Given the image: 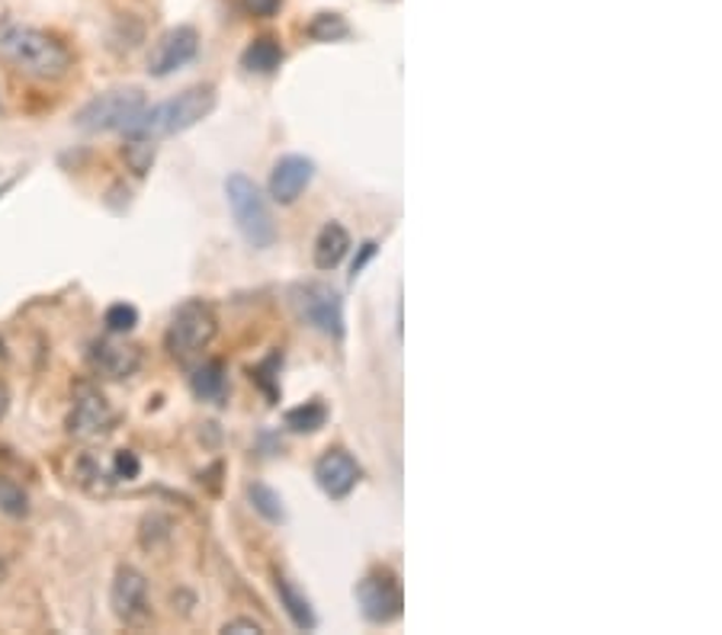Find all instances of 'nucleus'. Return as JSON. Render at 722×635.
Here are the masks:
<instances>
[{"label": "nucleus", "instance_id": "a878e982", "mask_svg": "<svg viewBox=\"0 0 722 635\" xmlns=\"http://www.w3.org/2000/svg\"><path fill=\"white\" fill-rule=\"evenodd\" d=\"M222 633L264 635V626H260V623H254V620H232V623H225V626H222Z\"/></svg>", "mask_w": 722, "mask_h": 635}, {"label": "nucleus", "instance_id": "f03ea898", "mask_svg": "<svg viewBox=\"0 0 722 635\" xmlns=\"http://www.w3.org/2000/svg\"><path fill=\"white\" fill-rule=\"evenodd\" d=\"M216 109V87H190L174 99H164L158 106H144V113L136 119V126L126 132L129 139H144V142H158L167 136H180L193 129L196 122H202L209 113Z\"/></svg>", "mask_w": 722, "mask_h": 635}, {"label": "nucleus", "instance_id": "bb28decb", "mask_svg": "<svg viewBox=\"0 0 722 635\" xmlns=\"http://www.w3.org/2000/svg\"><path fill=\"white\" fill-rule=\"evenodd\" d=\"M373 254H376V245H373V242H366V245H363V254H360V260H353V270H350V277H353V280L363 273V267H366V260H370Z\"/></svg>", "mask_w": 722, "mask_h": 635}, {"label": "nucleus", "instance_id": "39448f33", "mask_svg": "<svg viewBox=\"0 0 722 635\" xmlns=\"http://www.w3.org/2000/svg\"><path fill=\"white\" fill-rule=\"evenodd\" d=\"M144 94L129 87V91H109L94 97L78 116V129L84 132H129L136 126V119L144 113Z\"/></svg>", "mask_w": 722, "mask_h": 635}, {"label": "nucleus", "instance_id": "7ed1b4c3", "mask_svg": "<svg viewBox=\"0 0 722 635\" xmlns=\"http://www.w3.org/2000/svg\"><path fill=\"white\" fill-rule=\"evenodd\" d=\"M225 196H229V209H232V219L238 225V232L244 235V242L257 250L270 247L277 242V222L270 215V205L260 193V187L244 177V174H232L225 180Z\"/></svg>", "mask_w": 722, "mask_h": 635}, {"label": "nucleus", "instance_id": "6e6552de", "mask_svg": "<svg viewBox=\"0 0 722 635\" xmlns=\"http://www.w3.org/2000/svg\"><path fill=\"white\" fill-rule=\"evenodd\" d=\"M109 603H113V613L119 623L139 630L151 620V607H148V581L139 568L132 565H123L113 578L109 587Z\"/></svg>", "mask_w": 722, "mask_h": 635}, {"label": "nucleus", "instance_id": "aec40b11", "mask_svg": "<svg viewBox=\"0 0 722 635\" xmlns=\"http://www.w3.org/2000/svg\"><path fill=\"white\" fill-rule=\"evenodd\" d=\"M305 33L315 39V43H337V39H347L350 36V26L340 13H315L312 23L305 26Z\"/></svg>", "mask_w": 722, "mask_h": 635}, {"label": "nucleus", "instance_id": "ddd939ff", "mask_svg": "<svg viewBox=\"0 0 722 635\" xmlns=\"http://www.w3.org/2000/svg\"><path fill=\"white\" fill-rule=\"evenodd\" d=\"M91 363L100 376L106 379H129L139 366H142V353L129 343L96 341L91 346Z\"/></svg>", "mask_w": 722, "mask_h": 635}, {"label": "nucleus", "instance_id": "1a4fd4ad", "mask_svg": "<svg viewBox=\"0 0 722 635\" xmlns=\"http://www.w3.org/2000/svg\"><path fill=\"white\" fill-rule=\"evenodd\" d=\"M196 51H199V36H196L193 26L167 30L148 55V74L151 78H167V74L180 71L184 64H190Z\"/></svg>", "mask_w": 722, "mask_h": 635}, {"label": "nucleus", "instance_id": "5701e85b", "mask_svg": "<svg viewBox=\"0 0 722 635\" xmlns=\"http://www.w3.org/2000/svg\"><path fill=\"white\" fill-rule=\"evenodd\" d=\"M139 472H142L139 456L129 449H119L113 459V482H132V479H139Z\"/></svg>", "mask_w": 722, "mask_h": 635}, {"label": "nucleus", "instance_id": "20e7f679", "mask_svg": "<svg viewBox=\"0 0 722 635\" xmlns=\"http://www.w3.org/2000/svg\"><path fill=\"white\" fill-rule=\"evenodd\" d=\"M216 334H219V318H216L212 305L202 298H190L174 311L167 334H164V346L177 363H193L202 356V350L209 343L216 341Z\"/></svg>", "mask_w": 722, "mask_h": 635}, {"label": "nucleus", "instance_id": "412c9836", "mask_svg": "<svg viewBox=\"0 0 722 635\" xmlns=\"http://www.w3.org/2000/svg\"><path fill=\"white\" fill-rule=\"evenodd\" d=\"M103 325H106L109 334H129V331L139 325V311H136V305H129V302H116V305L106 308Z\"/></svg>", "mask_w": 722, "mask_h": 635}, {"label": "nucleus", "instance_id": "393cba45", "mask_svg": "<svg viewBox=\"0 0 722 635\" xmlns=\"http://www.w3.org/2000/svg\"><path fill=\"white\" fill-rule=\"evenodd\" d=\"M283 0H244V10L254 16H277Z\"/></svg>", "mask_w": 722, "mask_h": 635}, {"label": "nucleus", "instance_id": "dca6fc26", "mask_svg": "<svg viewBox=\"0 0 722 635\" xmlns=\"http://www.w3.org/2000/svg\"><path fill=\"white\" fill-rule=\"evenodd\" d=\"M277 593H280V603H283V610L289 613V620H292V626H295V630L312 633V630L318 626L312 603H308V600L299 593V587L292 585L289 578H283V575H277Z\"/></svg>", "mask_w": 722, "mask_h": 635}, {"label": "nucleus", "instance_id": "f8f14e48", "mask_svg": "<svg viewBox=\"0 0 722 635\" xmlns=\"http://www.w3.org/2000/svg\"><path fill=\"white\" fill-rule=\"evenodd\" d=\"M315 177V161L312 157H302V154H287L273 164L270 170V196L280 202V205H289L295 202L299 196L308 190Z\"/></svg>", "mask_w": 722, "mask_h": 635}, {"label": "nucleus", "instance_id": "9b49d317", "mask_svg": "<svg viewBox=\"0 0 722 635\" xmlns=\"http://www.w3.org/2000/svg\"><path fill=\"white\" fill-rule=\"evenodd\" d=\"M360 475H363V469H360V462L347 449H328L315 462V482L331 501H343L350 491L357 489Z\"/></svg>", "mask_w": 722, "mask_h": 635}, {"label": "nucleus", "instance_id": "b1692460", "mask_svg": "<svg viewBox=\"0 0 722 635\" xmlns=\"http://www.w3.org/2000/svg\"><path fill=\"white\" fill-rule=\"evenodd\" d=\"M126 157H129V164H132V170H136V174H144V170H148V164H151V157H154V142L132 139V145L126 148Z\"/></svg>", "mask_w": 722, "mask_h": 635}, {"label": "nucleus", "instance_id": "cd10ccee", "mask_svg": "<svg viewBox=\"0 0 722 635\" xmlns=\"http://www.w3.org/2000/svg\"><path fill=\"white\" fill-rule=\"evenodd\" d=\"M7 408H10V391L0 383V421H3V414H7Z\"/></svg>", "mask_w": 722, "mask_h": 635}, {"label": "nucleus", "instance_id": "6ab92c4d", "mask_svg": "<svg viewBox=\"0 0 722 635\" xmlns=\"http://www.w3.org/2000/svg\"><path fill=\"white\" fill-rule=\"evenodd\" d=\"M247 497H251V507H254L264 520H270V524H283V520H287L283 497H280L273 489H267V485L257 482V485L247 489Z\"/></svg>", "mask_w": 722, "mask_h": 635}, {"label": "nucleus", "instance_id": "f3484780", "mask_svg": "<svg viewBox=\"0 0 722 635\" xmlns=\"http://www.w3.org/2000/svg\"><path fill=\"white\" fill-rule=\"evenodd\" d=\"M241 64L251 71V74H273L280 64H283V46L270 36H260L254 39L244 55H241Z\"/></svg>", "mask_w": 722, "mask_h": 635}, {"label": "nucleus", "instance_id": "f257e3e1", "mask_svg": "<svg viewBox=\"0 0 722 635\" xmlns=\"http://www.w3.org/2000/svg\"><path fill=\"white\" fill-rule=\"evenodd\" d=\"M0 51L13 68H20L36 81H61L71 71L68 46L36 26H23V23L0 26Z\"/></svg>", "mask_w": 722, "mask_h": 635}, {"label": "nucleus", "instance_id": "a211bd4d", "mask_svg": "<svg viewBox=\"0 0 722 635\" xmlns=\"http://www.w3.org/2000/svg\"><path fill=\"white\" fill-rule=\"evenodd\" d=\"M325 421H328V408L322 401H305L287 411V427L295 434H315L325 427Z\"/></svg>", "mask_w": 722, "mask_h": 635}, {"label": "nucleus", "instance_id": "4be33fe9", "mask_svg": "<svg viewBox=\"0 0 722 635\" xmlns=\"http://www.w3.org/2000/svg\"><path fill=\"white\" fill-rule=\"evenodd\" d=\"M0 510L10 514V517H23L30 510L26 491L20 489L16 482H10V479H0Z\"/></svg>", "mask_w": 722, "mask_h": 635}, {"label": "nucleus", "instance_id": "0eeeda50", "mask_svg": "<svg viewBox=\"0 0 722 635\" xmlns=\"http://www.w3.org/2000/svg\"><path fill=\"white\" fill-rule=\"evenodd\" d=\"M353 593H357L360 613H363L370 623H376V626L392 623V620L401 616V607H405L401 585H398V578H395L392 572H385V568H376V572L363 575Z\"/></svg>", "mask_w": 722, "mask_h": 635}, {"label": "nucleus", "instance_id": "423d86ee", "mask_svg": "<svg viewBox=\"0 0 722 635\" xmlns=\"http://www.w3.org/2000/svg\"><path fill=\"white\" fill-rule=\"evenodd\" d=\"M292 305L305 325L315 331L340 338L343 334V298L328 283H302L292 290Z\"/></svg>", "mask_w": 722, "mask_h": 635}, {"label": "nucleus", "instance_id": "2eb2a0df", "mask_svg": "<svg viewBox=\"0 0 722 635\" xmlns=\"http://www.w3.org/2000/svg\"><path fill=\"white\" fill-rule=\"evenodd\" d=\"M347 250H350L347 228L337 225V222H328V225L322 228L318 242H315V267H318V270H335L337 263L347 257Z\"/></svg>", "mask_w": 722, "mask_h": 635}, {"label": "nucleus", "instance_id": "4468645a", "mask_svg": "<svg viewBox=\"0 0 722 635\" xmlns=\"http://www.w3.org/2000/svg\"><path fill=\"white\" fill-rule=\"evenodd\" d=\"M190 386L193 395H196L199 401L219 404V401L225 398V389H229V373H225V366H222L219 360H206V363H199V366L193 369Z\"/></svg>", "mask_w": 722, "mask_h": 635}, {"label": "nucleus", "instance_id": "9d476101", "mask_svg": "<svg viewBox=\"0 0 722 635\" xmlns=\"http://www.w3.org/2000/svg\"><path fill=\"white\" fill-rule=\"evenodd\" d=\"M116 414L109 408V401L96 389H84L74 401V411L68 418V434L78 440H100L113 431Z\"/></svg>", "mask_w": 722, "mask_h": 635}]
</instances>
